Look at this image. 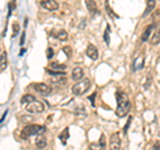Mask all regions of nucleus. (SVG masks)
<instances>
[{
	"instance_id": "nucleus-20",
	"label": "nucleus",
	"mask_w": 160,
	"mask_h": 150,
	"mask_svg": "<svg viewBox=\"0 0 160 150\" xmlns=\"http://www.w3.org/2000/svg\"><path fill=\"white\" fill-rule=\"evenodd\" d=\"M51 82H53V84H66V77L64 76H52Z\"/></svg>"
},
{
	"instance_id": "nucleus-4",
	"label": "nucleus",
	"mask_w": 160,
	"mask_h": 150,
	"mask_svg": "<svg viewBox=\"0 0 160 150\" xmlns=\"http://www.w3.org/2000/svg\"><path fill=\"white\" fill-rule=\"evenodd\" d=\"M24 108H26V110H27V112H29V113H35V114L43 113V112H44V109H46L44 104H43L42 101H39V100H36V98H35L33 101L28 102L27 105H24Z\"/></svg>"
},
{
	"instance_id": "nucleus-6",
	"label": "nucleus",
	"mask_w": 160,
	"mask_h": 150,
	"mask_svg": "<svg viewBox=\"0 0 160 150\" xmlns=\"http://www.w3.org/2000/svg\"><path fill=\"white\" fill-rule=\"evenodd\" d=\"M122 149V141H120V134L116 132L111 136L109 139V150H120Z\"/></svg>"
},
{
	"instance_id": "nucleus-2",
	"label": "nucleus",
	"mask_w": 160,
	"mask_h": 150,
	"mask_svg": "<svg viewBox=\"0 0 160 150\" xmlns=\"http://www.w3.org/2000/svg\"><path fill=\"white\" fill-rule=\"evenodd\" d=\"M46 130H47V128L44 125H27L22 132V138L27 139L32 136H39V134L46 133Z\"/></svg>"
},
{
	"instance_id": "nucleus-13",
	"label": "nucleus",
	"mask_w": 160,
	"mask_h": 150,
	"mask_svg": "<svg viewBox=\"0 0 160 150\" xmlns=\"http://www.w3.org/2000/svg\"><path fill=\"white\" fill-rule=\"evenodd\" d=\"M155 6H156V0H147V6H146V11H144V16L151 13L153 9H155Z\"/></svg>"
},
{
	"instance_id": "nucleus-11",
	"label": "nucleus",
	"mask_w": 160,
	"mask_h": 150,
	"mask_svg": "<svg viewBox=\"0 0 160 150\" xmlns=\"http://www.w3.org/2000/svg\"><path fill=\"white\" fill-rule=\"evenodd\" d=\"M71 77H72L73 81H80L82 78H84V71H83V68H80V67L73 68Z\"/></svg>"
},
{
	"instance_id": "nucleus-8",
	"label": "nucleus",
	"mask_w": 160,
	"mask_h": 150,
	"mask_svg": "<svg viewBox=\"0 0 160 150\" xmlns=\"http://www.w3.org/2000/svg\"><path fill=\"white\" fill-rule=\"evenodd\" d=\"M89 149L91 150H106V137H104V134L100 136L99 142L89 145Z\"/></svg>"
},
{
	"instance_id": "nucleus-30",
	"label": "nucleus",
	"mask_w": 160,
	"mask_h": 150,
	"mask_svg": "<svg viewBox=\"0 0 160 150\" xmlns=\"http://www.w3.org/2000/svg\"><path fill=\"white\" fill-rule=\"evenodd\" d=\"M24 39H26V33H22V39H20V44H22V45H23V44H24Z\"/></svg>"
},
{
	"instance_id": "nucleus-29",
	"label": "nucleus",
	"mask_w": 160,
	"mask_h": 150,
	"mask_svg": "<svg viewBox=\"0 0 160 150\" xmlns=\"http://www.w3.org/2000/svg\"><path fill=\"white\" fill-rule=\"evenodd\" d=\"M152 150H160V141H158L156 143L153 145V148H152Z\"/></svg>"
},
{
	"instance_id": "nucleus-14",
	"label": "nucleus",
	"mask_w": 160,
	"mask_h": 150,
	"mask_svg": "<svg viewBox=\"0 0 160 150\" xmlns=\"http://www.w3.org/2000/svg\"><path fill=\"white\" fill-rule=\"evenodd\" d=\"M153 28H155L153 24H149V26L146 28V31H144L143 35H142V41H147L148 37H149V35H151L152 31H153Z\"/></svg>"
},
{
	"instance_id": "nucleus-17",
	"label": "nucleus",
	"mask_w": 160,
	"mask_h": 150,
	"mask_svg": "<svg viewBox=\"0 0 160 150\" xmlns=\"http://www.w3.org/2000/svg\"><path fill=\"white\" fill-rule=\"evenodd\" d=\"M47 146V139L44 138V137H39L36 138V148L39 150H43V149H46Z\"/></svg>"
},
{
	"instance_id": "nucleus-27",
	"label": "nucleus",
	"mask_w": 160,
	"mask_h": 150,
	"mask_svg": "<svg viewBox=\"0 0 160 150\" xmlns=\"http://www.w3.org/2000/svg\"><path fill=\"white\" fill-rule=\"evenodd\" d=\"M52 57H53V49H52V48H48V49H47V59L51 60Z\"/></svg>"
},
{
	"instance_id": "nucleus-19",
	"label": "nucleus",
	"mask_w": 160,
	"mask_h": 150,
	"mask_svg": "<svg viewBox=\"0 0 160 150\" xmlns=\"http://www.w3.org/2000/svg\"><path fill=\"white\" fill-rule=\"evenodd\" d=\"M59 138L60 139H62V142L64 143V145H66L67 143V138H69V130H68V129L66 128V129H64V130L62 132V133H60V136H59Z\"/></svg>"
},
{
	"instance_id": "nucleus-3",
	"label": "nucleus",
	"mask_w": 160,
	"mask_h": 150,
	"mask_svg": "<svg viewBox=\"0 0 160 150\" xmlns=\"http://www.w3.org/2000/svg\"><path fill=\"white\" fill-rule=\"evenodd\" d=\"M91 88V80L89 78H82L80 81H76V84L72 85V93L75 96H82L87 93Z\"/></svg>"
},
{
	"instance_id": "nucleus-10",
	"label": "nucleus",
	"mask_w": 160,
	"mask_h": 150,
	"mask_svg": "<svg viewBox=\"0 0 160 150\" xmlns=\"http://www.w3.org/2000/svg\"><path fill=\"white\" fill-rule=\"evenodd\" d=\"M86 6H87V9L88 12L91 13V16H95L98 15V6H96V2L95 0H86Z\"/></svg>"
},
{
	"instance_id": "nucleus-24",
	"label": "nucleus",
	"mask_w": 160,
	"mask_h": 150,
	"mask_svg": "<svg viewBox=\"0 0 160 150\" xmlns=\"http://www.w3.org/2000/svg\"><path fill=\"white\" fill-rule=\"evenodd\" d=\"M63 52L66 53V56H67V57H71V56H72V48H71V47H68V45H66V47L63 48Z\"/></svg>"
},
{
	"instance_id": "nucleus-28",
	"label": "nucleus",
	"mask_w": 160,
	"mask_h": 150,
	"mask_svg": "<svg viewBox=\"0 0 160 150\" xmlns=\"http://www.w3.org/2000/svg\"><path fill=\"white\" fill-rule=\"evenodd\" d=\"M4 59H6V53H4V51L0 48V63L4 61Z\"/></svg>"
},
{
	"instance_id": "nucleus-5",
	"label": "nucleus",
	"mask_w": 160,
	"mask_h": 150,
	"mask_svg": "<svg viewBox=\"0 0 160 150\" xmlns=\"http://www.w3.org/2000/svg\"><path fill=\"white\" fill-rule=\"evenodd\" d=\"M33 89L36 91L38 93L43 94V96H48L51 93V87L48 84H44V82H36V84H32Z\"/></svg>"
},
{
	"instance_id": "nucleus-18",
	"label": "nucleus",
	"mask_w": 160,
	"mask_h": 150,
	"mask_svg": "<svg viewBox=\"0 0 160 150\" xmlns=\"http://www.w3.org/2000/svg\"><path fill=\"white\" fill-rule=\"evenodd\" d=\"M35 97L32 96V94H24V96H22V98H20V102H22L23 105H27L28 102L33 101Z\"/></svg>"
},
{
	"instance_id": "nucleus-26",
	"label": "nucleus",
	"mask_w": 160,
	"mask_h": 150,
	"mask_svg": "<svg viewBox=\"0 0 160 150\" xmlns=\"http://www.w3.org/2000/svg\"><path fill=\"white\" fill-rule=\"evenodd\" d=\"M131 122H132V117H128V121L126 124V126H124V133L128 132V128H129V125H131Z\"/></svg>"
},
{
	"instance_id": "nucleus-9",
	"label": "nucleus",
	"mask_w": 160,
	"mask_h": 150,
	"mask_svg": "<svg viewBox=\"0 0 160 150\" xmlns=\"http://www.w3.org/2000/svg\"><path fill=\"white\" fill-rule=\"evenodd\" d=\"M87 56L91 59V60H98L99 59V52H98V48L93 45V44H88V47H87Z\"/></svg>"
},
{
	"instance_id": "nucleus-7",
	"label": "nucleus",
	"mask_w": 160,
	"mask_h": 150,
	"mask_svg": "<svg viewBox=\"0 0 160 150\" xmlns=\"http://www.w3.org/2000/svg\"><path fill=\"white\" fill-rule=\"evenodd\" d=\"M40 6L47 11H56L59 8V3L56 0H40Z\"/></svg>"
},
{
	"instance_id": "nucleus-22",
	"label": "nucleus",
	"mask_w": 160,
	"mask_h": 150,
	"mask_svg": "<svg viewBox=\"0 0 160 150\" xmlns=\"http://www.w3.org/2000/svg\"><path fill=\"white\" fill-rule=\"evenodd\" d=\"M109 31H111V28H109V26H107L106 32H104V41L107 45H109Z\"/></svg>"
},
{
	"instance_id": "nucleus-16",
	"label": "nucleus",
	"mask_w": 160,
	"mask_h": 150,
	"mask_svg": "<svg viewBox=\"0 0 160 150\" xmlns=\"http://www.w3.org/2000/svg\"><path fill=\"white\" fill-rule=\"evenodd\" d=\"M49 69H53V71H60V72H66V65H64V64L53 61V63L49 64Z\"/></svg>"
},
{
	"instance_id": "nucleus-21",
	"label": "nucleus",
	"mask_w": 160,
	"mask_h": 150,
	"mask_svg": "<svg viewBox=\"0 0 160 150\" xmlns=\"http://www.w3.org/2000/svg\"><path fill=\"white\" fill-rule=\"evenodd\" d=\"M106 11H107V13H108V16H109V17H118V15H115V12L112 11V8L109 7L108 2H106Z\"/></svg>"
},
{
	"instance_id": "nucleus-31",
	"label": "nucleus",
	"mask_w": 160,
	"mask_h": 150,
	"mask_svg": "<svg viewBox=\"0 0 160 150\" xmlns=\"http://www.w3.org/2000/svg\"><path fill=\"white\" fill-rule=\"evenodd\" d=\"M95 96H96V94H92V96L91 97H89V101H92V105H93V106H95Z\"/></svg>"
},
{
	"instance_id": "nucleus-12",
	"label": "nucleus",
	"mask_w": 160,
	"mask_h": 150,
	"mask_svg": "<svg viewBox=\"0 0 160 150\" xmlns=\"http://www.w3.org/2000/svg\"><path fill=\"white\" fill-rule=\"evenodd\" d=\"M159 43H160V24H159V27L155 29V32L151 37V45H158Z\"/></svg>"
},
{
	"instance_id": "nucleus-1",
	"label": "nucleus",
	"mask_w": 160,
	"mask_h": 150,
	"mask_svg": "<svg viewBox=\"0 0 160 150\" xmlns=\"http://www.w3.org/2000/svg\"><path fill=\"white\" fill-rule=\"evenodd\" d=\"M116 101H118V108H116V116L118 117H124L127 116L131 110V102L124 92H116Z\"/></svg>"
},
{
	"instance_id": "nucleus-25",
	"label": "nucleus",
	"mask_w": 160,
	"mask_h": 150,
	"mask_svg": "<svg viewBox=\"0 0 160 150\" xmlns=\"http://www.w3.org/2000/svg\"><path fill=\"white\" fill-rule=\"evenodd\" d=\"M12 28H13V37H15V36H16V35L19 33V29H20V26H19V23H13Z\"/></svg>"
},
{
	"instance_id": "nucleus-23",
	"label": "nucleus",
	"mask_w": 160,
	"mask_h": 150,
	"mask_svg": "<svg viewBox=\"0 0 160 150\" xmlns=\"http://www.w3.org/2000/svg\"><path fill=\"white\" fill-rule=\"evenodd\" d=\"M153 12V11H152ZM152 20L155 23H158V21H160V9H156V11L153 12V15H152Z\"/></svg>"
},
{
	"instance_id": "nucleus-15",
	"label": "nucleus",
	"mask_w": 160,
	"mask_h": 150,
	"mask_svg": "<svg viewBox=\"0 0 160 150\" xmlns=\"http://www.w3.org/2000/svg\"><path fill=\"white\" fill-rule=\"evenodd\" d=\"M51 36H55L56 39H59V40H67V37H68V33H67V31H64V29H60V31H58L56 33L55 32H52L51 33Z\"/></svg>"
}]
</instances>
